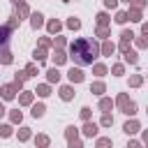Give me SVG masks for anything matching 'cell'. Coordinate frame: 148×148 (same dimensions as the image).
I'll return each mask as SVG.
<instances>
[{
	"label": "cell",
	"mask_w": 148,
	"mask_h": 148,
	"mask_svg": "<svg viewBox=\"0 0 148 148\" xmlns=\"http://www.w3.org/2000/svg\"><path fill=\"white\" fill-rule=\"evenodd\" d=\"M65 58H67V56H65L62 51H56V56H53V60H56V65H60V62H65Z\"/></svg>",
	"instance_id": "7"
},
{
	"label": "cell",
	"mask_w": 148,
	"mask_h": 148,
	"mask_svg": "<svg viewBox=\"0 0 148 148\" xmlns=\"http://www.w3.org/2000/svg\"><path fill=\"white\" fill-rule=\"evenodd\" d=\"M69 81H74V83L83 81V74H81V69H69Z\"/></svg>",
	"instance_id": "2"
},
{
	"label": "cell",
	"mask_w": 148,
	"mask_h": 148,
	"mask_svg": "<svg viewBox=\"0 0 148 148\" xmlns=\"http://www.w3.org/2000/svg\"><path fill=\"white\" fill-rule=\"evenodd\" d=\"M2 97H5V99H12V97H14V86H5V88H2Z\"/></svg>",
	"instance_id": "5"
},
{
	"label": "cell",
	"mask_w": 148,
	"mask_h": 148,
	"mask_svg": "<svg viewBox=\"0 0 148 148\" xmlns=\"http://www.w3.org/2000/svg\"><path fill=\"white\" fill-rule=\"evenodd\" d=\"M0 134H2V136H9V134H12V127H9V125H2V127H0Z\"/></svg>",
	"instance_id": "19"
},
{
	"label": "cell",
	"mask_w": 148,
	"mask_h": 148,
	"mask_svg": "<svg viewBox=\"0 0 148 148\" xmlns=\"http://www.w3.org/2000/svg\"><path fill=\"white\" fill-rule=\"evenodd\" d=\"M12 120L18 123V120H21V111H14V113H12Z\"/></svg>",
	"instance_id": "30"
},
{
	"label": "cell",
	"mask_w": 148,
	"mask_h": 148,
	"mask_svg": "<svg viewBox=\"0 0 148 148\" xmlns=\"http://www.w3.org/2000/svg\"><path fill=\"white\" fill-rule=\"evenodd\" d=\"M106 21H109V16H106V14H99V16H97V23H99V25H104Z\"/></svg>",
	"instance_id": "24"
},
{
	"label": "cell",
	"mask_w": 148,
	"mask_h": 148,
	"mask_svg": "<svg viewBox=\"0 0 148 148\" xmlns=\"http://www.w3.org/2000/svg\"><path fill=\"white\" fill-rule=\"evenodd\" d=\"M97 148H111V139H99L97 141Z\"/></svg>",
	"instance_id": "13"
},
{
	"label": "cell",
	"mask_w": 148,
	"mask_h": 148,
	"mask_svg": "<svg viewBox=\"0 0 148 148\" xmlns=\"http://www.w3.org/2000/svg\"><path fill=\"white\" fill-rule=\"evenodd\" d=\"M67 25H69V28H79L81 23H79V18H69V21H67Z\"/></svg>",
	"instance_id": "25"
},
{
	"label": "cell",
	"mask_w": 148,
	"mask_h": 148,
	"mask_svg": "<svg viewBox=\"0 0 148 148\" xmlns=\"http://www.w3.org/2000/svg\"><path fill=\"white\" fill-rule=\"evenodd\" d=\"M9 42V28H0V46H7Z\"/></svg>",
	"instance_id": "4"
},
{
	"label": "cell",
	"mask_w": 148,
	"mask_h": 148,
	"mask_svg": "<svg viewBox=\"0 0 148 148\" xmlns=\"http://www.w3.org/2000/svg\"><path fill=\"white\" fill-rule=\"evenodd\" d=\"M116 21H118V23H125V21H127V14H125V12H120V14L116 16Z\"/></svg>",
	"instance_id": "23"
},
{
	"label": "cell",
	"mask_w": 148,
	"mask_h": 148,
	"mask_svg": "<svg viewBox=\"0 0 148 148\" xmlns=\"http://www.w3.org/2000/svg\"><path fill=\"white\" fill-rule=\"evenodd\" d=\"M30 99H32L30 92H23V95H21V102H23V104H30Z\"/></svg>",
	"instance_id": "21"
},
{
	"label": "cell",
	"mask_w": 148,
	"mask_h": 148,
	"mask_svg": "<svg viewBox=\"0 0 148 148\" xmlns=\"http://www.w3.org/2000/svg\"><path fill=\"white\" fill-rule=\"evenodd\" d=\"M143 139H146V141H148V132H146V134H143Z\"/></svg>",
	"instance_id": "40"
},
{
	"label": "cell",
	"mask_w": 148,
	"mask_h": 148,
	"mask_svg": "<svg viewBox=\"0 0 148 148\" xmlns=\"http://www.w3.org/2000/svg\"><path fill=\"white\" fill-rule=\"evenodd\" d=\"M28 136H30V130H28V127H23V130L18 132V139H28Z\"/></svg>",
	"instance_id": "22"
},
{
	"label": "cell",
	"mask_w": 148,
	"mask_h": 148,
	"mask_svg": "<svg viewBox=\"0 0 148 148\" xmlns=\"http://www.w3.org/2000/svg\"><path fill=\"white\" fill-rule=\"evenodd\" d=\"M37 146H49V136L39 134V136H37Z\"/></svg>",
	"instance_id": "15"
},
{
	"label": "cell",
	"mask_w": 148,
	"mask_h": 148,
	"mask_svg": "<svg viewBox=\"0 0 148 148\" xmlns=\"http://www.w3.org/2000/svg\"><path fill=\"white\" fill-rule=\"evenodd\" d=\"M97 35H99V37H106V35H109V30H106V28H99V30H97Z\"/></svg>",
	"instance_id": "32"
},
{
	"label": "cell",
	"mask_w": 148,
	"mask_h": 148,
	"mask_svg": "<svg viewBox=\"0 0 148 148\" xmlns=\"http://www.w3.org/2000/svg\"><path fill=\"white\" fill-rule=\"evenodd\" d=\"M141 83V76H132V86H139Z\"/></svg>",
	"instance_id": "35"
},
{
	"label": "cell",
	"mask_w": 148,
	"mask_h": 148,
	"mask_svg": "<svg viewBox=\"0 0 148 148\" xmlns=\"http://www.w3.org/2000/svg\"><path fill=\"white\" fill-rule=\"evenodd\" d=\"M69 148H81V141H76V139H72V141H69Z\"/></svg>",
	"instance_id": "31"
},
{
	"label": "cell",
	"mask_w": 148,
	"mask_h": 148,
	"mask_svg": "<svg viewBox=\"0 0 148 148\" xmlns=\"http://www.w3.org/2000/svg\"><path fill=\"white\" fill-rule=\"evenodd\" d=\"M127 148H141V146H139V143H136V141H132V143H130V146H127Z\"/></svg>",
	"instance_id": "37"
},
{
	"label": "cell",
	"mask_w": 148,
	"mask_h": 148,
	"mask_svg": "<svg viewBox=\"0 0 148 148\" xmlns=\"http://www.w3.org/2000/svg\"><path fill=\"white\" fill-rule=\"evenodd\" d=\"M0 60H2V62H12V53H9V51H2V53H0Z\"/></svg>",
	"instance_id": "16"
},
{
	"label": "cell",
	"mask_w": 148,
	"mask_h": 148,
	"mask_svg": "<svg viewBox=\"0 0 148 148\" xmlns=\"http://www.w3.org/2000/svg\"><path fill=\"white\" fill-rule=\"evenodd\" d=\"M125 60L134 65V62H136V53H132V51H125Z\"/></svg>",
	"instance_id": "12"
},
{
	"label": "cell",
	"mask_w": 148,
	"mask_h": 148,
	"mask_svg": "<svg viewBox=\"0 0 148 148\" xmlns=\"http://www.w3.org/2000/svg\"><path fill=\"white\" fill-rule=\"evenodd\" d=\"M99 106H102V109H111V99H102Z\"/></svg>",
	"instance_id": "28"
},
{
	"label": "cell",
	"mask_w": 148,
	"mask_h": 148,
	"mask_svg": "<svg viewBox=\"0 0 148 148\" xmlns=\"http://www.w3.org/2000/svg\"><path fill=\"white\" fill-rule=\"evenodd\" d=\"M2 113H5V109H2V104H0V116H2Z\"/></svg>",
	"instance_id": "39"
},
{
	"label": "cell",
	"mask_w": 148,
	"mask_h": 148,
	"mask_svg": "<svg viewBox=\"0 0 148 148\" xmlns=\"http://www.w3.org/2000/svg\"><path fill=\"white\" fill-rule=\"evenodd\" d=\"M111 123H113L111 116H104V118H102V125H111Z\"/></svg>",
	"instance_id": "33"
},
{
	"label": "cell",
	"mask_w": 148,
	"mask_h": 148,
	"mask_svg": "<svg viewBox=\"0 0 148 148\" xmlns=\"http://www.w3.org/2000/svg\"><path fill=\"white\" fill-rule=\"evenodd\" d=\"M102 90H104V83H95V86H92V92H97V95H99Z\"/></svg>",
	"instance_id": "26"
},
{
	"label": "cell",
	"mask_w": 148,
	"mask_h": 148,
	"mask_svg": "<svg viewBox=\"0 0 148 148\" xmlns=\"http://www.w3.org/2000/svg\"><path fill=\"white\" fill-rule=\"evenodd\" d=\"M32 116H35V118H39V116H44V104H37V106L32 109Z\"/></svg>",
	"instance_id": "10"
},
{
	"label": "cell",
	"mask_w": 148,
	"mask_h": 148,
	"mask_svg": "<svg viewBox=\"0 0 148 148\" xmlns=\"http://www.w3.org/2000/svg\"><path fill=\"white\" fill-rule=\"evenodd\" d=\"M95 72H97V74H99V76H102V74H104V72H106V69H104V67H102V65H97V67H95Z\"/></svg>",
	"instance_id": "34"
},
{
	"label": "cell",
	"mask_w": 148,
	"mask_h": 148,
	"mask_svg": "<svg viewBox=\"0 0 148 148\" xmlns=\"http://www.w3.org/2000/svg\"><path fill=\"white\" fill-rule=\"evenodd\" d=\"M97 51H99L97 44L88 42V39H76L72 44V58L79 65H92V60L97 58Z\"/></svg>",
	"instance_id": "1"
},
{
	"label": "cell",
	"mask_w": 148,
	"mask_h": 148,
	"mask_svg": "<svg viewBox=\"0 0 148 148\" xmlns=\"http://www.w3.org/2000/svg\"><path fill=\"white\" fill-rule=\"evenodd\" d=\"M143 32H146V35H148V23H143Z\"/></svg>",
	"instance_id": "38"
},
{
	"label": "cell",
	"mask_w": 148,
	"mask_h": 148,
	"mask_svg": "<svg viewBox=\"0 0 148 148\" xmlns=\"http://www.w3.org/2000/svg\"><path fill=\"white\" fill-rule=\"evenodd\" d=\"M60 95H62V99H72V88H69V86H65V88L60 90Z\"/></svg>",
	"instance_id": "9"
},
{
	"label": "cell",
	"mask_w": 148,
	"mask_h": 148,
	"mask_svg": "<svg viewBox=\"0 0 148 148\" xmlns=\"http://www.w3.org/2000/svg\"><path fill=\"white\" fill-rule=\"evenodd\" d=\"M58 79H60V72H58L56 67H53V69H49V81H58Z\"/></svg>",
	"instance_id": "8"
},
{
	"label": "cell",
	"mask_w": 148,
	"mask_h": 148,
	"mask_svg": "<svg viewBox=\"0 0 148 148\" xmlns=\"http://www.w3.org/2000/svg\"><path fill=\"white\" fill-rule=\"evenodd\" d=\"M125 2H132V0H125Z\"/></svg>",
	"instance_id": "41"
},
{
	"label": "cell",
	"mask_w": 148,
	"mask_h": 148,
	"mask_svg": "<svg viewBox=\"0 0 148 148\" xmlns=\"http://www.w3.org/2000/svg\"><path fill=\"white\" fill-rule=\"evenodd\" d=\"M134 111H136V106H134V102H127V104H125V113H130V116H132Z\"/></svg>",
	"instance_id": "14"
},
{
	"label": "cell",
	"mask_w": 148,
	"mask_h": 148,
	"mask_svg": "<svg viewBox=\"0 0 148 148\" xmlns=\"http://www.w3.org/2000/svg\"><path fill=\"white\" fill-rule=\"evenodd\" d=\"M83 134H86V136H95V134H97V127H95L92 123H86V125H83Z\"/></svg>",
	"instance_id": "3"
},
{
	"label": "cell",
	"mask_w": 148,
	"mask_h": 148,
	"mask_svg": "<svg viewBox=\"0 0 148 148\" xmlns=\"http://www.w3.org/2000/svg\"><path fill=\"white\" fill-rule=\"evenodd\" d=\"M37 95L46 97V95H49V86H39V88H37Z\"/></svg>",
	"instance_id": "18"
},
{
	"label": "cell",
	"mask_w": 148,
	"mask_h": 148,
	"mask_svg": "<svg viewBox=\"0 0 148 148\" xmlns=\"http://www.w3.org/2000/svg\"><path fill=\"white\" fill-rule=\"evenodd\" d=\"M104 2H106V7H116L118 5V0H104Z\"/></svg>",
	"instance_id": "36"
},
{
	"label": "cell",
	"mask_w": 148,
	"mask_h": 148,
	"mask_svg": "<svg viewBox=\"0 0 148 148\" xmlns=\"http://www.w3.org/2000/svg\"><path fill=\"white\" fill-rule=\"evenodd\" d=\"M102 51H104L106 56H111V53H113V44H109V42H106V44L102 46Z\"/></svg>",
	"instance_id": "17"
},
{
	"label": "cell",
	"mask_w": 148,
	"mask_h": 148,
	"mask_svg": "<svg viewBox=\"0 0 148 148\" xmlns=\"http://www.w3.org/2000/svg\"><path fill=\"white\" fill-rule=\"evenodd\" d=\"M44 58H46V56H44V51H42V49H39V51H35V60H44Z\"/></svg>",
	"instance_id": "27"
},
{
	"label": "cell",
	"mask_w": 148,
	"mask_h": 148,
	"mask_svg": "<svg viewBox=\"0 0 148 148\" xmlns=\"http://www.w3.org/2000/svg\"><path fill=\"white\" fill-rule=\"evenodd\" d=\"M42 25V14H32V28H39Z\"/></svg>",
	"instance_id": "11"
},
{
	"label": "cell",
	"mask_w": 148,
	"mask_h": 148,
	"mask_svg": "<svg viewBox=\"0 0 148 148\" xmlns=\"http://www.w3.org/2000/svg\"><path fill=\"white\" fill-rule=\"evenodd\" d=\"M81 116L88 120V116H90V109H88V106H83V109H81Z\"/></svg>",
	"instance_id": "29"
},
{
	"label": "cell",
	"mask_w": 148,
	"mask_h": 148,
	"mask_svg": "<svg viewBox=\"0 0 148 148\" xmlns=\"http://www.w3.org/2000/svg\"><path fill=\"white\" fill-rule=\"evenodd\" d=\"M49 30H51V32L60 30V23H58V21H51V23H49Z\"/></svg>",
	"instance_id": "20"
},
{
	"label": "cell",
	"mask_w": 148,
	"mask_h": 148,
	"mask_svg": "<svg viewBox=\"0 0 148 148\" xmlns=\"http://www.w3.org/2000/svg\"><path fill=\"white\" fill-rule=\"evenodd\" d=\"M123 130H125V132H127V134H134V132H136V130H139V125H136V123H134V120H132V123H125V127H123Z\"/></svg>",
	"instance_id": "6"
}]
</instances>
